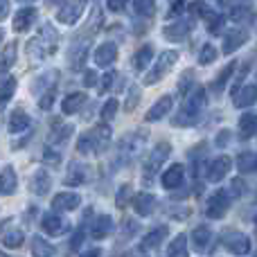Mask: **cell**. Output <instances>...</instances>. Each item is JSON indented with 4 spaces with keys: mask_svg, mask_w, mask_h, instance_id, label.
Returning <instances> with one entry per match:
<instances>
[{
    "mask_svg": "<svg viewBox=\"0 0 257 257\" xmlns=\"http://www.w3.org/2000/svg\"><path fill=\"white\" fill-rule=\"evenodd\" d=\"M205 106V90L203 88H192L185 97V104H183L181 113L174 117V126H190L199 120V113L203 111Z\"/></svg>",
    "mask_w": 257,
    "mask_h": 257,
    "instance_id": "1",
    "label": "cell"
},
{
    "mask_svg": "<svg viewBox=\"0 0 257 257\" xmlns=\"http://www.w3.org/2000/svg\"><path fill=\"white\" fill-rule=\"evenodd\" d=\"M111 140V128L108 126H95L86 136L79 138V151L81 154H102Z\"/></svg>",
    "mask_w": 257,
    "mask_h": 257,
    "instance_id": "2",
    "label": "cell"
},
{
    "mask_svg": "<svg viewBox=\"0 0 257 257\" xmlns=\"http://www.w3.org/2000/svg\"><path fill=\"white\" fill-rule=\"evenodd\" d=\"M221 244L226 246L230 253L235 255H246L250 250V241L246 235H241V232H235V230H226L221 235Z\"/></svg>",
    "mask_w": 257,
    "mask_h": 257,
    "instance_id": "3",
    "label": "cell"
},
{
    "mask_svg": "<svg viewBox=\"0 0 257 257\" xmlns=\"http://www.w3.org/2000/svg\"><path fill=\"white\" fill-rule=\"evenodd\" d=\"M176 59H178V54H176V52H172V50H169V52H163V57H160V59H158V63L154 66V70H151L149 75L145 77V84H156L158 79H163V77L167 75L169 68H172L174 63H176Z\"/></svg>",
    "mask_w": 257,
    "mask_h": 257,
    "instance_id": "4",
    "label": "cell"
},
{
    "mask_svg": "<svg viewBox=\"0 0 257 257\" xmlns=\"http://www.w3.org/2000/svg\"><path fill=\"white\" fill-rule=\"evenodd\" d=\"M230 208V194L228 192H217L208 199V208H205V214L210 219H221L223 214Z\"/></svg>",
    "mask_w": 257,
    "mask_h": 257,
    "instance_id": "5",
    "label": "cell"
},
{
    "mask_svg": "<svg viewBox=\"0 0 257 257\" xmlns=\"http://www.w3.org/2000/svg\"><path fill=\"white\" fill-rule=\"evenodd\" d=\"M169 151H172V147H169L167 142H160V145L156 147L154 151H151V156L147 158V163H145V172H147V176H151L154 172H158L160 165H163L165 160H167Z\"/></svg>",
    "mask_w": 257,
    "mask_h": 257,
    "instance_id": "6",
    "label": "cell"
},
{
    "mask_svg": "<svg viewBox=\"0 0 257 257\" xmlns=\"http://www.w3.org/2000/svg\"><path fill=\"white\" fill-rule=\"evenodd\" d=\"M84 9H86V3H63L57 12V18L61 23H66V25H72L84 14Z\"/></svg>",
    "mask_w": 257,
    "mask_h": 257,
    "instance_id": "7",
    "label": "cell"
},
{
    "mask_svg": "<svg viewBox=\"0 0 257 257\" xmlns=\"http://www.w3.org/2000/svg\"><path fill=\"white\" fill-rule=\"evenodd\" d=\"M230 167H232V160L228 158V156H219V158L212 160L208 167V181L217 183V181H221V178H226V174L230 172Z\"/></svg>",
    "mask_w": 257,
    "mask_h": 257,
    "instance_id": "8",
    "label": "cell"
},
{
    "mask_svg": "<svg viewBox=\"0 0 257 257\" xmlns=\"http://www.w3.org/2000/svg\"><path fill=\"white\" fill-rule=\"evenodd\" d=\"M79 196L72 194V192H61V194H57L52 199V210H57V212H70V210L79 208Z\"/></svg>",
    "mask_w": 257,
    "mask_h": 257,
    "instance_id": "9",
    "label": "cell"
},
{
    "mask_svg": "<svg viewBox=\"0 0 257 257\" xmlns=\"http://www.w3.org/2000/svg\"><path fill=\"white\" fill-rule=\"evenodd\" d=\"M145 138H147V131H136V133H131V136H126L124 140H122V151L126 154V158H133V156L140 154Z\"/></svg>",
    "mask_w": 257,
    "mask_h": 257,
    "instance_id": "10",
    "label": "cell"
},
{
    "mask_svg": "<svg viewBox=\"0 0 257 257\" xmlns=\"http://www.w3.org/2000/svg\"><path fill=\"white\" fill-rule=\"evenodd\" d=\"M117 59V48L113 43H102L95 50V63L102 68H108Z\"/></svg>",
    "mask_w": 257,
    "mask_h": 257,
    "instance_id": "11",
    "label": "cell"
},
{
    "mask_svg": "<svg viewBox=\"0 0 257 257\" xmlns=\"http://www.w3.org/2000/svg\"><path fill=\"white\" fill-rule=\"evenodd\" d=\"M212 241H214V235L208 226H199L194 232H192V244H194V248L199 250V253L208 250V246L212 244Z\"/></svg>",
    "mask_w": 257,
    "mask_h": 257,
    "instance_id": "12",
    "label": "cell"
},
{
    "mask_svg": "<svg viewBox=\"0 0 257 257\" xmlns=\"http://www.w3.org/2000/svg\"><path fill=\"white\" fill-rule=\"evenodd\" d=\"M36 18V9L34 7H23L16 12V16H14V30L16 32H27L30 30V25L34 23Z\"/></svg>",
    "mask_w": 257,
    "mask_h": 257,
    "instance_id": "13",
    "label": "cell"
},
{
    "mask_svg": "<svg viewBox=\"0 0 257 257\" xmlns=\"http://www.w3.org/2000/svg\"><path fill=\"white\" fill-rule=\"evenodd\" d=\"M248 41V34H246L244 30H235V32H228L226 36H223V52L230 54L235 52V50H239L241 45Z\"/></svg>",
    "mask_w": 257,
    "mask_h": 257,
    "instance_id": "14",
    "label": "cell"
},
{
    "mask_svg": "<svg viewBox=\"0 0 257 257\" xmlns=\"http://www.w3.org/2000/svg\"><path fill=\"white\" fill-rule=\"evenodd\" d=\"M190 30H192V23L190 21H176V23H172V25L165 27L163 34L167 36L169 41H183Z\"/></svg>",
    "mask_w": 257,
    "mask_h": 257,
    "instance_id": "15",
    "label": "cell"
},
{
    "mask_svg": "<svg viewBox=\"0 0 257 257\" xmlns=\"http://www.w3.org/2000/svg\"><path fill=\"white\" fill-rule=\"evenodd\" d=\"M32 192H36L39 196H45L50 192V187H52V181H50L48 172L45 169H39V172L34 174V178H32Z\"/></svg>",
    "mask_w": 257,
    "mask_h": 257,
    "instance_id": "16",
    "label": "cell"
},
{
    "mask_svg": "<svg viewBox=\"0 0 257 257\" xmlns=\"http://www.w3.org/2000/svg\"><path fill=\"white\" fill-rule=\"evenodd\" d=\"M172 104H174V99H172V95H165V97H160L158 102L151 106V111L147 113V122H154V120H160V117L165 115V113L172 108Z\"/></svg>",
    "mask_w": 257,
    "mask_h": 257,
    "instance_id": "17",
    "label": "cell"
},
{
    "mask_svg": "<svg viewBox=\"0 0 257 257\" xmlns=\"http://www.w3.org/2000/svg\"><path fill=\"white\" fill-rule=\"evenodd\" d=\"M255 99H257V84L244 86V88L237 90V95H235V104H237V106H241V108L255 104Z\"/></svg>",
    "mask_w": 257,
    "mask_h": 257,
    "instance_id": "18",
    "label": "cell"
},
{
    "mask_svg": "<svg viewBox=\"0 0 257 257\" xmlns=\"http://www.w3.org/2000/svg\"><path fill=\"white\" fill-rule=\"evenodd\" d=\"M133 208H136V212L140 214V217H147V214L154 212L156 199L151 194H138L136 199H133Z\"/></svg>",
    "mask_w": 257,
    "mask_h": 257,
    "instance_id": "19",
    "label": "cell"
},
{
    "mask_svg": "<svg viewBox=\"0 0 257 257\" xmlns=\"http://www.w3.org/2000/svg\"><path fill=\"white\" fill-rule=\"evenodd\" d=\"M181 181H183V165H172V167L163 174V187H167V190L178 187Z\"/></svg>",
    "mask_w": 257,
    "mask_h": 257,
    "instance_id": "20",
    "label": "cell"
},
{
    "mask_svg": "<svg viewBox=\"0 0 257 257\" xmlns=\"http://www.w3.org/2000/svg\"><path fill=\"white\" fill-rule=\"evenodd\" d=\"M41 228H43L48 235H61L66 226H63L61 217H57V214H45V217L41 219Z\"/></svg>",
    "mask_w": 257,
    "mask_h": 257,
    "instance_id": "21",
    "label": "cell"
},
{
    "mask_svg": "<svg viewBox=\"0 0 257 257\" xmlns=\"http://www.w3.org/2000/svg\"><path fill=\"white\" fill-rule=\"evenodd\" d=\"M27 126H30V115H27L23 108L14 111L12 117H9V131H12V133H18V131H25Z\"/></svg>",
    "mask_w": 257,
    "mask_h": 257,
    "instance_id": "22",
    "label": "cell"
},
{
    "mask_svg": "<svg viewBox=\"0 0 257 257\" xmlns=\"http://www.w3.org/2000/svg\"><path fill=\"white\" fill-rule=\"evenodd\" d=\"M239 133H241V138H250L253 133H257V115H253V113H246V115H241V120H239Z\"/></svg>",
    "mask_w": 257,
    "mask_h": 257,
    "instance_id": "23",
    "label": "cell"
},
{
    "mask_svg": "<svg viewBox=\"0 0 257 257\" xmlns=\"http://www.w3.org/2000/svg\"><path fill=\"white\" fill-rule=\"evenodd\" d=\"M86 102V95L84 93H75V95H68L66 99H63V113H66V115H70V113H77L79 111V106L81 104Z\"/></svg>",
    "mask_w": 257,
    "mask_h": 257,
    "instance_id": "24",
    "label": "cell"
},
{
    "mask_svg": "<svg viewBox=\"0 0 257 257\" xmlns=\"http://www.w3.org/2000/svg\"><path fill=\"white\" fill-rule=\"evenodd\" d=\"M111 226H113L111 217H106V214L97 217V219H95V223H93V237H95V239H102V237H106L108 230H111Z\"/></svg>",
    "mask_w": 257,
    "mask_h": 257,
    "instance_id": "25",
    "label": "cell"
},
{
    "mask_svg": "<svg viewBox=\"0 0 257 257\" xmlns=\"http://www.w3.org/2000/svg\"><path fill=\"white\" fill-rule=\"evenodd\" d=\"M167 257H187V237L185 235H178L176 239L169 244Z\"/></svg>",
    "mask_w": 257,
    "mask_h": 257,
    "instance_id": "26",
    "label": "cell"
},
{
    "mask_svg": "<svg viewBox=\"0 0 257 257\" xmlns=\"http://www.w3.org/2000/svg\"><path fill=\"white\" fill-rule=\"evenodd\" d=\"M54 81H57V70L48 72V75H41L34 81V93H43V90H54Z\"/></svg>",
    "mask_w": 257,
    "mask_h": 257,
    "instance_id": "27",
    "label": "cell"
},
{
    "mask_svg": "<svg viewBox=\"0 0 257 257\" xmlns=\"http://www.w3.org/2000/svg\"><path fill=\"white\" fill-rule=\"evenodd\" d=\"M165 235H167V228H156V230H151L149 235H145V239H142V248L145 250L156 248V246L165 239Z\"/></svg>",
    "mask_w": 257,
    "mask_h": 257,
    "instance_id": "28",
    "label": "cell"
},
{
    "mask_svg": "<svg viewBox=\"0 0 257 257\" xmlns=\"http://www.w3.org/2000/svg\"><path fill=\"white\" fill-rule=\"evenodd\" d=\"M151 59H154V48H151V45H145V48L138 50L136 59H133V66H136L138 70H145V68L149 66Z\"/></svg>",
    "mask_w": 257,
    "mask_h": 257,
    "instance_id": "29",
    "label": "cell"
},
{
    "mask_svg": "<svg viewBox=\"0 0 257 257\" xmlns=\"http://www.w3.org/2000/svg\"><path fill=\"white\" fill-rule=\"evenodd\" d=\"M3 185H0V190H3V194H14V190H16V174H14V169L9 167H5L3 169Z\"/></svg>",
    "mask_w": 257,
    "mask_h": 257,
    "instance_id": "30",
    "label": "cell"
},
{
    "mask_svg": "<svg viewBox=\"0 0 257 257\" xmlns=\"http://www.w3.org/2000/svg\"><path fill=\"white\" fill-rule=\"evenodd\" d=\"M237 167H239V172H253V169H257V154H253V151H244V154H239V158H237Z\"/></svg>",
    "mask_w": 257,
    "mask_h": 257,
    "instance_id": "31",
    "label": "cell"
},
{
    "mask_svg": "<svg viewBox=\"0 0 257 257\" xmlns=\"http://www.w3.org/2000/svg\"><path fill=\"white\" fill-rule=\"evenodd\" d=\"M32 250H34V257H54V248L43 239V237H34Z\"/></svg>",
    "mask_w": 257,
    "mask_h": 257,
    "instance_id": "32",
    "label": "cell"
},
{
    "mask_svg": "<svg viewBox=\"0 0 257 257\" xmlns=\"http://www.w3.org/2000/svg\"><path fill=\"white\" fill-rule=\"evenodd\" d=\"M86 181V167L84 165H72L70 172H68L66 185H81Z\"/></svg>",
    "mask_w": 257,
    "mask_h": 257,
    "instance_id": "33",
    "label": "cell"
},
{
    "mask_svg": "<svg viewBox=\"0 0 257 257\" xmlns=\"http://www.w3.org/2000/svg\"><path fill=\"white\" fill-rule=\"evenodd\" d=\"M23 232L21 230H7L3 235V244H5V248H18V246L23 244Z\"/></svg>",
    "mask_w": 257,
    "mask_h": 257,
    "instance_id": "34",
    "label": "cell"
},
{
    "mask_svg": "<svg viewBox=\"0 0 257 257\" xmlns=\"http://www.w3.org/2000/svg\"><path fill=\"white\" fill-rule=\"evenodd\" d=\"M230 14H232V21H237V23L253 18V9H250V5H235Z\"/></svg>",
    "mask_w": 257,
    "mask_h": 257,
    "instance_id": "35",
    "label": "cell"
},
{
    "mask_svg": "<svg viewBox=\"0 0 257 257\" xmlns=\"http://www.w3.org/2000/svg\"><path fill=\"white\" fill-rule=\"evenodd\" d=\"M214 59H217V48L210 43H205L203 48H201V54H199V63L201 66H208V63H212Z\"/></svg>",
    "mask_w": 257,
    "mask_h": 257,
    "instance_id": "36",
    "label": "cell"
},
{
    "mask_svg": "<svg viewBox=\"0 0 257 257\" xmlns=\"http://www.w3.org/2000/svg\"><path fill=\"white\" fill-rule=\"evenodd\" d=\"M232 70H235V63H228V66H226V68H223V70H221V75H219V79H214L212 88H214V90H217V93H221L223 84H226V81H228V79H230Z\"/></svg>",
    "mask_w": 257,
    "mask_h": 257,
    "instance_id": "37",
    "label": "cell"
},
{
    "mask_svg": "<svg viewBox=\"0 0 257 257\" xmlns=\"http://www.w3.org/2000/svg\"><path fill=\"white\" fill-rule=\"evenodd\" d=\"M16 43H7L5 45V52H3V70H9L14 63V59H16Z\"/></svg>",
    "mask_w": 257,
    "mask_h": 257,
    "instance_id": "38",
    "label": "cell"
},
{
    "mask_svg": "<svg viewBox=\"0 0 257 257\" xmlns=\"http://www.w3.org/2000/svg\"><path fill=\"white\" fill-rule=\"evenodd\" d=\"M133 9H136L142 18H149L151 14H154L156 7H154V3H149V0H145V3H142V0H138V3H133Z\"/></svg>",
    "mask_w": 257,
    "mask_h": 257,
    "instance_id": "39",
    "label": "cell"
},
{
    "mask_svg": "<svg viewBox=\"0 0 257 257\" xmlns=\"http://www.w3.org/2000/svg\"><path fill=\"white\" fill-rule=\"evenodd\" d=\"M131 196H133V190H131V185H124V187H120V192H117V201H115V205L117 208H124V205L131 201Z\"/></svg>",
    "mask_w": 257,
    "mask_h": 257,
    "instance_id": "40",
    "label": "cell"
},
{
    "mask_svg": "<svg viewBox=\"0 0 257 257\" xmlns=\"http://www.w3.org/2000/svg\"><path fill=\"white\" fill-rule=\"evenodd\" d=\"M115 111H117V102H115V99H108V102L104 104V108H102V120H104V122L113 120Z\"/></svg>",
    "mask_w": 257,
    "mask_h": 257,
    "instance_id": "41",
    "label": "cell"
},
{
    "mask_svg": "<svg viewBox=\"0 0 257 257\" xmlns=\"http://www.w3.org/2000/svg\"><path fill=\"white\" fill-rule=\"evenodd\" d=\"M70 133H72V126H61L57 133H52V138H50V142H54V145H59V142H66Z\"/></svg>",
    "mask_w": 257,
    "mask_h": 257,
    "instance_id": "42",
    "label": "cell"
},
{
    "mask_svg": "<svg viewBox=\"0 0 257 257\" xmlns=\"http://www.w3.org/2000/svg\"><path fill=\"white\" fill-rule=\"evenodd\" d=\"M14 86H16L14 77H5V86H3V104H7V102H9V97H12V93H14Z\"/></svg>",
    "mask_w": 257,
    "mask_h": 257,
    "instance_id": "43",
    "label": "cell"
},
{
    "mask_svg": "<svg viewBox=\"0 0 257 257\" xmlns=\"http://www.w3.org/2000/svg\"><path fill=\"white\" fill-rule=\"evenodd\" d=\"M167 212L172 214L174 219H187V214H190V208H187V205H174V208H169Z\"/></svg>",
    "mask_w": 257,
    "mask_h": 257,
    "instance_id": "44",
    "label": "cell"
},
{
    "mask_svg": "<svg viewBox=\"0 0 257 257\" xmlns=\"http://www.w3.org/2000/svg\"><path fill=\"white\" fill-rule=\"evenodd\" d=\"M138 99H140V90H138L136 86H133V88L128 90V99H126V111H133V108H136Z\"/></svg>",
    "mask_w": 257,
    "mask_h": 257,
    "instance_id": "45",
    "label": "cell"
},
{
    "mask_svg": "<svg viewBox=\"0 0 257 257\" xmlns=\"http://www.w3.org/2000/svg\"><path fill=\"white\" fill-rule=\"evenodd\" d=\"M241 194H244V181H241V178H235V181L230 183V196L239 199Z\"/></svg>",
    "mask_w": 257,
    "mask_h": 257,
    "instance_id": "46",
    "label": "cell"
},
{
    "mask_svg": "<svg viewBox=\"0 0 257 257\" xmlns=\"http://www.w3.org/2000/svg\"><path fill=\"white\" fill-rule=\"evenodd\" d=\"M192 79H194V75H192V70H185V75H183V79H181V90L183 93H190V90H187V86L192 84Z\"/></svg>",
    "mask_w": 257,
    "mask_h": 257,
    "instance_id": "47",
    "label": "cell"
},
{
    "mask_svg": "<svg viewBox=\"0 0 257 257\" xmlns=\"http://www.w3.org/2000/svg\"><path fill=\"white\" fill-rule=\"evenodd\" d=\"M43 160H45L48 165H52V167H57V165L61 163V156H59V154H52V151H45Z\"/></svg>",
    "mask_w": 257,
    "mask_h": 257,
    "instance_id": "48",
    "label": "cell"
},
{
    "mask_svg": "<svg viewBox=\"0 0 257 257\" xmlns=\"http://www.w3.org/2000/svg\"><path fill=\"white\" fill-rule=\"evenodd\" d=\"M111 84H113V72H108V75H104L102 84H99V93H106L111 88Z\"/></svg>",
    "mask_w": 257,
    "mask_h": 257,
    "instance_id": "49",
    "label": "cell"
},
{
    "mask_svg": "<svg viewBox=\"0 0 257 257\" xmlns=\"http://www.w3.org/2000/svg\"><path fill=\"white\" fill-rule=\"evenodd\" d=\"M54 95H57V90H50L48 95H45V97H41V108H50V104L54 102Z\"/></svg>",
    "mask_w": 257,
    "mask_h": 257,
    "instance_id": "50",
    "label": "cell"
},
{
    "mask_svg": "<svg viewBox=\"0 0 257 257\" xmlns=\"http://www.w3.org/2000/svg\"><path fill=\"white\" fill-rule=\"evenodd\" d=\"M221 25H223V18H221V16H214L212 21H210V32L214 34L217 30H221Z\"/></svg>",
    "mask_w": 257,
    "mask_h": 257,
    "instance_id": "51",
    "label": "cell"
},
{
    "mask_svg": "<svg viewBox=\"0 0 257 257\" xmlns=\"http://www.w3.org/2000/svg\"><path fill=\"white\" fill-rule=\"evenodd\" d=\"M84 84H86V86H95V84H97V72H95V70H88V75H86Z\"/></svg>",
    "mask_w": 257,
    "mask_h": 257,
    "instance_id": "52",
    "label": "cell"
},
{
    "mask_svg": "<svg viewBox=\"0 0 257 257\" xmlns=\"http://www.w3.org/2000/svg\"><path fill=\"white\" fill-rule=\"evenodd\" d=\"M122 7H124L122 3H108V9H113V12H120Z\"/></svg>",
    "mask_w": 257,
    "mask_h": 257,
    "instance_id": "53",
    "label": "cell"
},
{
    "mask_svg": "<svg viewBox=\"0 0 257 257\" xmlns=\"http://www.w3.org/2000/svg\"><path fill=\"white\" fill-rule=\"evenodd\" d=\"M81 257H99V250H97V248H93V250H86V253L81 255Z\"/></svg>",
    "mask_w": 257,
    "mask_h": 257,
    "instance_id": "54",
    "label": "cell"
},
{
    "mask_svg": "<svg viewBox=\"0 0 257 257\" xmlns=\"http://www.w3.org/2000/svg\"><path fill=\"white\" fill-rule=\"evenodd\" d=\"M126 257H145V255H142V253H138V250H131V253H128Z\"/></svg>",
    "mask_w": 257,
    "mask_h": 257,
    "instance_id": "55",
    "label": "cell"
},
{
    "mask_svg": "<svg viewBox=\"0 0 257 257\" xmlns=\"http://www.w3.org/2000/svg\"><path fill=\"white\" fill-rule=\"evenodd\" d=\"M255 257H257V250H255Z\"/></svg>",
    "mask_w": 257,
    "mask_h": 257,
    "instance_id": "56",
    "label": "cell"
},
{
    "mask_svg": "<svg viewBox=\"0 0 257 257\" xmlns=\"http://www.w3.org/2000/svg\"><path fill=\"white\" fill-rule=\"evenodd\" d=\"M255 223H257V217H255Z\"/></svg>",
    "mask_w": 257,
    "mask_h": 257,
    "instance_id": "57",
    "label": "cell"
}]
</instances>
